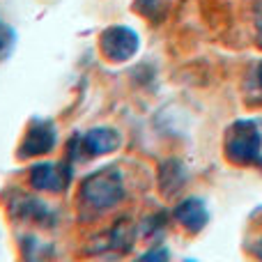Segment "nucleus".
<instances>
[{"label":"nucleus","mask_w":262,"mask_h":262,"mask_svg":"<svg viewBox=\"0 0 262 262\" xmlns=\"http://www.w3.org/2000/svg\"><path fill=\"white\" fill-rule=\"evenodd\" d=\"M72 180V170L69 166L64 163H37L35 168L30 170V182L35 189H41V191H64Z\"/></svg>","instance_id":"obj_4"},{"label":"nucleus","mask_w":262,"mask_h":262,"mask_svg":"<svg viewBox=\"0 0 262 262\" xmlns=\"http://www.w3.org/2000/svg\"><path fill=\"white\" fill-rule=\"evenodd\" d=\"M251 251H253L255 255H258V260H262V235L255 237V242L251 244Z\"/></svg>","instance_id":"obj_12"},{"label":"nucleus","mask_w":262,"mask_h":262,"mask_svg":"<svg viewBox=\"0 0 262 262\" xmlns=\"http://www.w3.org/2000/svg\"><path fill=\"white\" fill-rule=\"evenodd\" d=\"M253 16H255V30H258V46L262 49V0H255Z\"/></svg>","instance_id":"obj_11"},{"label":"nucleus","mask_w":262,"mask_h":262,"mask_svg":"<svg viewBox=\"0 0 262 262\" xmlns=\"http://www.w3.org/2000/svg\"><path fill=\"white\" fill-rule=\"evenodd\" d=\"M168 260H170V253H168L166 246H157V249L143 253L140 258H136L134 262H168Z\"/></svg>","instance_id":"obj_10"},{"label":"nucleus","mask_w":262,"mask_h":262,"mask_svg":"<svg viewBox=\"0 0 262 262\" xmlns=\"http://www.w3.org/2000/svg\"><path fill=\"white\" fill-rule=\"evenodd\" d=\"M170 0H136V9L143 16L152 18V21H161L166 16V9Z\"/></svg>","instance_id":"obj_9"},{"label":"nucleus","mask_w":262,"mask_h":262,"mask_svg":"<svg viewBox=\"0 0 262 262\" xmlns=\"http://www.w3.org/2000/svg\"><path fill=\"white\" fill-rule=\"evenodd\" d=\"M55 147V129L51 122H35L30 129L26 131L21 140V147H18V154L23 159L30 157H41V154L51 152Z\"/></svg>","instance_id":"obj_5"},{"label":"nucleus","mask_w":262,"mask_h":262,"mask_svg":"<svg viewBox=\"0 0 262 262\" xmlns=\"http://www.w3.org/2000/svg\"><path fill=\"white\" fill-rule=\"evenodd\" d=\"M186 262H195V260H186Z\"/></svg>","instance_id":"obj_14"},{"label":"nucleus","mask_w":262,"mask_h":262,"mask_svg":"<svg viewBox=\"0 0 262 262\" xmlns=\"http://www.w3.org/2000/svg\"><path fill=\"white\" fill-rule=\"evenodd\" d=\"M175 219L189 232H200L209 221V212L200 198H186L175 207Z\"/></svg>","instance_id":"obj_7"},{"label":"nucleus","mask_w":262,"mask_h":262,"mask_svg":"<svg viewBox=\"0 0 262 262\" xmlns=\"http://www.w3.org/2000/svg\"><path fill=\"white\" fill-rule=\"evenodd\" d=\"M258 78H260V85H262V62H260V69H258Z\"/></svg>","instance_id":"obj_13"},{"label":"nucleus","mask_w":262,"mask_h":262,"mask_svg":"<svg viewBox=\"0 0 262 262\" xmlns=\"http://www.w3.org/2000/svg\"><path fill=\"white\" fill-rule=\"evenodd\" d=\"M101 53L113 62H124L138 51V35L127 26H111L101 32Z\"/></svg>","instance_id":"obj_3"},{"label":"nucleus","mask_w":262,"mask_h":262,"mask_svg":"<svg viewBox=\"0 0 262 262\" xmlns=\"http://www.w3.org/2000/svg\"><path fill=\"white\" fill-rule=\"evenodd\" d=\"M184 177H186V172H184V168H182L180 161L163 163V168H161V189L166 191V193H175V191L184 184Z\"/></svg>","instance_id":"obj_8"},{"label":"nucleus","mask_w":262,"mask_h":262,"mask_svg":"<svg viewBox=\"0 0 262 262\" xmlns=\"http://www.w3.org/2000/svg\"><path fill=\"white\" fill-rule=\"evenodd\" d=\"M262 134L253 120H239L230 127L226 136V157L232 163H253L260 159Z\"/></svg>","instance_id":"obj_2"},{"label":"nucleus","mask_w":262,"mask_h":262,"mask_svg":"<svg viewBox=\"0 0 262 262\" xmlns=\"http://www.w3.org/2000/svg\"><path fill=\"white\" fill-rule=\"evenodd\" d=\"M81 193L88 205H92V207H97V209H108L124 198L122 175H120V170H115V168L97 170L95 175H90L83 182Z\"/></svg>","instance_id":"obj_1"},{"label":"nucleus","mask_w":262,"mask_h":262,"mask_svg":"<svg viewBox=\"0 0 262 262\" xmlns=\"http://www.w3.org/2000/svg\"><path fill=\"white\" fill-rule=\"evenodd\" d=\"M122 138L115 129L108 127H97L90 129L85 136L81 138V149L85 157H101V154H111L120 147Z\"/></svg>","instance_id":"obj_6"}]
</instances>
